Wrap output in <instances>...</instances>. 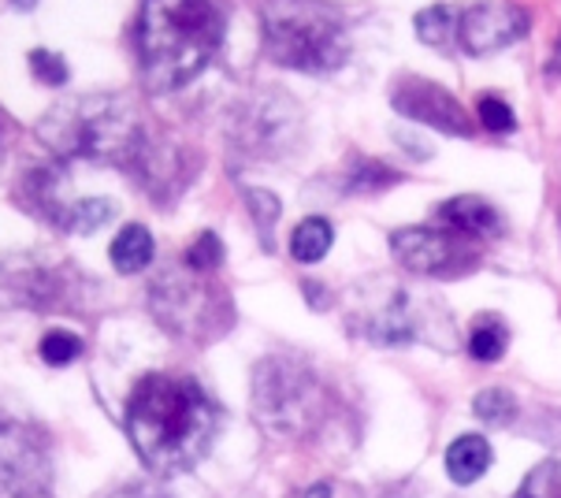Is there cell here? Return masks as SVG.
Segmentation results:
<instances>
[{
	"mask_svg": "<svg viewBox=\"0 0 561 498\" xmlns=\"http://www.w3.org/2000/svg\"><path fill=\"white\" fill-rule=\"evenodd\" d=\"M220 428L216 406L186 376H141L127 398V435L135 454L160 476L194 468Z\"/></svg>",
	"mask_w": 561,
	"mask_h": 498,
	"instance_id": "1",
	"label": "cell"
},
{
	"mask_svg": "<svg viewBox=\"0 0 561 498\" xmlns=\"http://www.w3.org/2000/svg\"><path fill=\"white\" fill-rule=\"evenodd\" d=\"M224 8L205 0L146 4L135 19V56L146 90L168 93L213 64L224 45Z\"/></svg>",
	"mask_w": 561,
	"mask_h": 498,
	"instance_id": "2",
	"label": "cell"
},
{
	"mask_svg": "<svg viewBox=\"0 0 561 498\" xmlns=\"http://www.w3.org/2000/svg\"><path fill=\"white\" fill-rule=\"evenodd\" d=\"M42 138L60 157H90L127 165L141 152V123L127 98H82L49 112Z\"/></svg>",
	"mask_w": 561,
	"mask_h": 498,
	"instance_id": "3",
	"label": "cell"
},
{
	"mask_svg": "<svg viewBox=\"0 0 561 498\" xmlns=\"http://www.w3.org/2000/svg\"><path fill=\"white\" fill-rule=\"evenodd\" d=\"M261 23L264 53L279 67L323 75L350 53L346 19L331 4H264Z\"/></svg>",
	"mask_w": 561,
	"mask_h": 498,
	"instance_id": "4",
	"label": "cell"
},
{
	"mask_svg": "<svg viewBox=\"0 0 561 498\" xmlns=\"http://www.w3.org/2000/svg\"><path fill=\"white\" fill-rule=\"evenodd\" d=\"M253 409L272 435L301 439L323 417V387L301 361L268 358L253 372Z\"/></svg>",
	"mask_w": 561,
	"mask_h": 498,
	"instance_id": "5",
	"label": "cell"
},
{
	"mask_svg": "<svg viewBox=\"0 0 561 498\" xmlns=\"http://www.w3.org/2000/svg\"><path fill=\"white\" fill-rule=\"evenodd\" d=\"M153 313L171 335H183V339H213L231 324V305L224 291L205 286L190 268L183 275H164L153 286Z\"/></svg>",
	"mask_w": 561,
	"mask_h": 498,
	"instance_id": "6",
	"label": "cell"
},
{
	"mask_svg": "<svg viewBox=\"0 0 561 498\" xmlns=\"http://www.w3.org/2000/svg\"><path fill=\"white\" fill-rule=\"evenodd\" d=\"M391 253L402 268L427 280H458L477 268V253L465 246V238L443 227H402L391 235Z\"/></svg>",
	"mask_w": 561,
	"mask_h": 498,
	"instance_id": "7",
	"label": "cell"
},
{
	"mask_svg": "<svg viewBox=\"0 0 561 498\" xmlns=\"http://www.w3.org/2000/svg\"><path fill=\"white\" fill-rule=\"evenodd\" d=\"M49 446L34 428L0 417V484L15 495H34L49 484Z\"/></svg>",
	"mask_w": 561,
	"mask_h": 498,
	"instance_id": "8",
	"label": "cell"
},
{
	"mask_svg": "<svg viewBox=\"0 0 561 498\" xmlns=\"http://www.w3.org/2000/svg\"><path fill=\"white\" fill-rule=\"evenodd\" d=\"M528 12L520 4H472L458 8V45L469 56H491L510 49L528 34Z\"/></svg>",
	"mask_w": 561,
	"mask_h": 498,
	"instance_id": "9",
	"label": "cell"
},
{
	"mask_svg": "<svg viewBox=\"0 0 561 498\" xmlns=\"http://www.w3.org/2000/svg\"><path fill=\"white\" fill-rule=\"evenodd\" d=\"M391 104L405 120L427 123V127L454 134V138H469L472 134V116L461 109V101L432 79H402L391 93Z\"/></svg>",
	"mask_w": 561,
	"mask_h": 498,
	"instance_id": "10",
	"label": "cell"
},
{
	"mask_svg": "<svg viewBox=\"0 0 561 498\" xmlns=\"http://www.w3.org/2000/svg\"><path fill=\"white\" fill-rule=\"evenodd\" d=\"M8 291L12 294H23V305H37V309H64V305H71V294H79V275L71 272L68 264H49V268H31V275H12V283H8Z\"/></svg>",
	"mask_w": 561,
	"mask_h": 498,
	"instance_id": "11",
	"label": "cell"
},
{
	"mask_svg": "<svg viewBox=\"0 0 561 498\" xmlns=\"http://www.w3.org/2000/svg\"><path fill=\"white\" fill-rule=\"evenodd\" d=\"M435 219H439L443 231L458 235V238H465V242H472V238L502 235V216L494 213V208L483 197H469V194L443 201L439 213H435Z\"/></svg>",
	"mask_w": 561,
	"mask_h": 498,
	"instance_id": "12",
	"label": "cell"
},
{
	"mask_svg": "<svg viewBox=\"0 0 561 498\" xmlns=\"http://www.w3.org/2000/svg\"><path fill=\"white\" fill-rule=\"evenodd\" d=\"M491 468V443L483 435H461L446 450V473L454 484H477Z\"/></svg>",
	"mask_w": 561,
	"mask_h": 498,
	"instance_id": "13",
	"label": "cell"
},
{
	"mask_svg": "<svg viewBox=\"0 0 561 498\" xmlns=\"http://www.w3.org/2000/svg\"><path fill=\"white\" fill-rule=\"evenodd\" d=\"M153 253H157V242H153V235H149V227H141V224L123 227V231L112 238V249H108L112 264H116V272L123 275L146 272Z\"/></svg>",
	"mask_w": 561,
	"mask_h": 498,
	"instance_id": "14",
	"label": "cell"
},
{
	"mask_svg": "<svg viewBox=\"0 0 561 498\" xmlns=\"http://www.w3.org/2000/svg\"><path fill=\"white\" fill-rule=\"evenodd\" d=\"M331 242H335V227H331L323 216H309V219H301V224L294 227L290 253H294V261H301V264H317V261L328 257Z\"/></svg>",
	"mask_w": 561,
	"mask_h": 498,
	"instance_id": "15",
	"label": "cell"
},
{
	"mask_svg": "<svg viewBox=\"0 0 561 498\" xmlns=\"http://www.w3.org/2000/svg\"><path fill=\"white\" fill-rule=\"evenodd\" d=\"M510 335L499 320H480L477 328L469 331V358L480 361V365H494V361L506 353Z\"/></svg>",
	"mask_w": 561,
	"mask_h": 498,
	"instance_id": "16",
	"label": "cell"
},
{
	"mask_svg": "<svg viewBox=\"0 0 561 498\" xmlns=\"http://www.w3.org/2000/svg\"><path fill=\"white\" fill-rule=\"evenodd\" d=\"M454 31H458V8L454 4H432L416 15V34L424 45H446Z\"/></svg>",
	"mask_w": 561,
	"mask_h": 498,
	"instance_id": "17",
	"label": "cell"
},
{
	"mask_svg": "<svg viewBox=\"0 0 561 498\" xmlns=\"http://www.w3.org/2000/svg\"><path fill=\"white\" fill-rule=\"evenodd\" d=\"M402 183V176H398L394 168L379 165V160H357L354 171L346 176V190L350 194H379V190Z\"/></svg>",
	"mask_w": 561,
	"mask_h": 498,
	"instance_id": "18",
	"label": "cell"
},
{
	"mask_svg": "<svg viewBox=\"0 0 561 498\" xmlns=\"http://www.w3.org/2000/svg\"><path fill=\"white\" fill-rule=\"evenodd\" d=\"M116 216V205L104 197H93V201H75L68 219H64V231H75V235H90L104 227L108 219Z\"/></svg>",
	"mask_w": 561,
	"mask_h": 498,
	"instance_id": "19",
	"label": "cell"
},
{
	"mask_svg": "<svg viewBox=\"0 0 561 498\" xmlns=\"http://www.w3.org/2000/svg\"><path fill=\"white\" fill-rule=\"evenodd\" d=\"M472 414H477L483 425L506 428L517 420V398L502 387H491V391H483V395H477V401H472Z\"/></svg>",
	"mask_w": 561,
	"mask_h": 498,
	"instance_id": "20",
	"label": "cell"
},
{
	"mask_svg": "<svg viewBox=\"0 0 561 498\" xmlns=\"http://www.w3.org/2000/svg\"><path fill=\"white\" fill-rule=\"evenodd\" d=\"M82 350L85 347H82L79 335H71V331H64V328L45 331L42 335V347H37V353H42L45 365H56V369H64V365H71V361H79Z\"/></svg>",
	"mask_w": 561,
	"mask_h": 498,
	"instance_id": "21",
	"label": "cell"
},
{
	"mask_svg": "<svg viewBox=\"0 0 561 498\" xmlns=\"http://www.w3.org/2000/svg\"><path fill=\"white\" fill-rule=\"evenodd\" d=\"M183 264L190 268V272H197V275L216 272V268L224 264V242H220V235H213V231L197 235V242L186 249Z\"/></svg>",
	"mask_w": 561,
	"mask_h": 498,
	"instance_id": "22",
	"label": "cell"
},
{
	"mask_svg": "<svg viewBox=\"0 0 561 498\" xmlns=\"http://www.w3.org/2000/svg\"><path fill=\"white\" fill-rule=\"evenodd\" d=\"M517 498H561V462H543L531 468Z\"/></svg>",
	"mask_w": 561,
	"mask_h": 498,
	"instance_id": "23",
	"label": "cell"
},
{
	"mask_svg": "<svg viewBox=\"0 0 561 498\" xmlns=\"http://www.w3.org/2000/svg\"><path fill=\"white\" fill-rule=\"evenodd\" d=\"M245 201H250V213L256 219V231H261L264 246H272L268 235H272L275 219H279V197H275L272 190H245Z\"/></svg>",
	"mask_w": 561,
	"mask_h": 498,
	"instance_id": "24",
	"label": "cell"
},
{
	"mask_svg": "<svg viewBox=\"0 0 561 498\" xmlns=\"http://www.w3.org/2000/svg\"><path fill=\"white\" fill-rule=\"evenodd\" d=\"M477 116H480V123L491 134H510L513 127H517V120H513V109H510L506 101H499V98H480Z\"/></svg>",
	"mask_w": 561,
	"mask_h": 498,
	"instance_id": "25",
	"label": "cell"
},
{
	"mask_svg": "<svg viewBox=\"0 0 561 498\" xmlns=\"http://www.w3.org/2000/svg\"><path fill=\"white\" fill-rule=\"evenodd\" d=\"M31 71H34V79L45 82V86H64V82H68V64H64L56 53H45V49L31 53Z\"/></svg>",
	"mask_w": 561,
	"mask_h": 498,
	"instance_id": "26",
	"label": "cell"
},
{
	"mask_svg": "<svg viewBox=\"0 0 561 498\" xmlns=\"http://www.w3.org/2000/svg\"><path fill=\"white\" fill-rule=\"evenodd\" d=\"M112 498H168L164 491H157L153 484H130V487H123V491H116Z\"/></svg>",
	"mask_w": 561,
	"mask_h": 498,
	"instance_id": "27",
	"label": "cell"
},
{
	"mask_svg": "<svg viewBox=\"0 0 561 498\" xmlns=\"http://www.w3.org/2000/svg\"><path fill=\"white\" fill-rule=\"evenodd\" d=\"M301 498H331V487L328 484H312Z\"/></svg>",
	"mask_w": 561,
	"mask_h": 498,
	"instance_id": "28",
	"label": "cell"
},
{
	"mask_svg": "<svg viewBox=\"0 0 561 498\" xmlns=\"http://www.w3.org/2000/svg\"><path fill=\"white\" fill-rule=\"evenodd\" d=\"M547 75H550V79H554V75H561V37H558V45H554V60H550Z\"/></svg>",
	"mask_w": 561,
	"mask_h": 498,
	"instance_id": "29",
	"label": "cell"
},
{
	"mask_svg": "<svg viewBox=\"0 0 561 498\" xmlns=\"http://www.w3.org/2000/svg\"><path fill=\"white\" fill-rule=\"evenodd\" d=\"M0 138H4V120H0Z\"/></svg>",
	"mask_w": 561,
	"mask_h": 498,
	"instance_id": "30",
	"label": "cell"
}]
</instances>
